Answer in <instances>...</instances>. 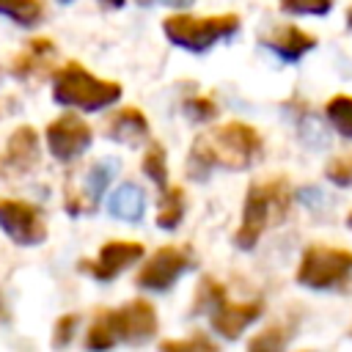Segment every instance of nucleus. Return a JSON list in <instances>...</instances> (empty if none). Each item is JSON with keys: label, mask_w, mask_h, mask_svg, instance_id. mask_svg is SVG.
<instances>
[{"label": "nucleus", "mask_w": 352, "mask_h": 352, "mask_svg": "<svg viewBox=\"0 0 352 352\" xmlns=\"http://www.w3.org/2000/svg\"><path fill=\"white\" fill-rule=\"evenodd\" d=\"M143 256V245H138V242H107L102 250H99V256H96V261H82L80 267L88 272V275H94V278H99V280H110V278H116L121 270H126L129 264H135L138 258Z\"/></svg>", "instance_id": "10"}, {"label": "nucleus", "mask_w": 352, "mask_h": 352, "mask_svg": "<svg viewBox=\"0 0 352 352\" xmlns=\"http://www.w3.org/2000/svg\"><path fill=\"white\" fill-rule=\"evenodd\" d=\"M143 170L157 182V184H165L168 179V168H165V151L160 143H151L148 151L143 154Z\"/></svg>", "instance_id": "21"}, {"label": "nucleus", "mask_w": 352, "mask_h": 352, "mask_svg": "<svg viewBox=\"0 0 352 352\" xmlns=\"http://www.w3.org/2000/svg\"><path fill=\"white\" fill-rule=\"evenodd\" d=\"M352 272V253L344 248H327L314 245L302 253V261L297 267V280L308 289H330L341 283Z\"/></svg>", "instance_id": "5"}, {"label": "nucleus", "mask_w": 352, "mask_h": 352, "mask_svg": "<svg viewBox=\"0 0 352 352\" xmlns=\"http://www.w3.org/2000/svg\"><path fill=\"white\" fill-rule=\"evenodd\" d=\"M346 19H349V28H352V8H349V14H346Z\"/></svg>", "instance_id": "29"}, {"label": "nucleus", "mask_w": 352, "mask_h": 352, "mask_svg": "<svg viewBox=\"0 0 352 352\" xmlns=\"http://www.w3.org/2000/svg\"><path fill=\"white\" fill-rule=\"evenodd\" d=\"M162 349L170 352H184V349H201V352H212L214 344L209 338H187V341H162Z\"/></svg>", "instance_id": "25"}, {"label": "nucleus", "mask_w": 352, "mask_h": 352, "mask_svg": "<svg viewBox=\"0 0 352 352\" xmlns=\"http://www.w3.org/2000/svg\"><path fill=\"white\" fill-rule=\"evenodd\" d=\"M104 3H110V6H121L124 0H104Z\"/></svg>", "instance_id": "28"}, {"label": "nucleus", "mask_w": 352, "mask_h": 352, "mask_svg": "<svg viewBox=\"0 0 352 352\" xmlns=\"http://www.w3.org/2000/svg\"><path fill=\"white\" fill-rule=\"evenodd\" d=\"M187 110L195 116V118H209V116H214V102L212 99H190L187 102Z\"/></svg>", "instance_id": "27"}, {"label": "nucleus", "mask_w": 352, "mask_h": 352, "mask_svg": "<svg viewBox=\"0 0 352 352\" xmlns=\"http://www.w3.org/2000/svg\"><path fill=\"white\" fill-rule=\"evenodd\" d=\"M327 118L341 135L352 138V96H333L327 102Z\"/></svg>", "instance_id": "19"}, {"label": "nucleus", "mask_w": 352, "mask_h": 352, "mask_svg": "<svg viewBox=\"0 0 352 352\" xmlns=\"http://www.w3.org/2000/svg\"><path fill=\"white\" fill-rule=\"evenodd\" d=\"M146 132H148V121H146L143 113L135 110V107L118 110V113L110 118V124H107V135H110L113 140H118V143H126V146L140 143V140L146 138Z\"/></svg>", "instance_id": "13"}, {"label": "nucleus", "mask_w": 352, "mask_h": 352, "mask_svg": "<svg viewBox=\"0 0 352 352\" xmlns=\"http://www.w3.org/2000/svg\"><path fill=\"white\" fill-rule=\"evenodd\" d=\"M55 102L69 104V107H80V110H99L113 104L121 96V85L110 82V80H99L94 77L85 66L80 63H66L58 74H55V88H52Z\"/></svg>", "instance_id": "3"}, {"label": "nucleus", "mask_w": 352, "mask_h": 352, "mask_svg": "<svg viewBox=\"0 0 352 352\" xmlns=\"http://www.w3.org/2000/svg\"><path fill=\"white\" fill-rule=\"evenodd\" d=\"M333 0H280V8L289 14H324Z\"/></svg>", "instance_id": "23"}, {"label": "nucleus", "mask_w": 352, "mask_h": 352, "mask_svg": "<svg viewBox=\"0 0 352 352\" xmlns=\"http://www.w3.org/2000/svg\"><path fill=\"white\" fill-rule=\"evenodd\" d=\"M91 143V129L77 116H60L47 126V146L58 160H74Z\"/></svg>", "instance_id": "8"}, {"label": "nucleus", "mask_w": 352, "mask_h": 352, "mask_svg": "<svg viewBox=\"0 0 352 352\" xmlns=\"http://www.w3.org/2000/svg\"><path fill=\"white\" fill-rule=\"evenodd\" d=\"M239 28V16L236 14H220V16H168L162 22L165 36L184 50L201 52L206 47H212L214 41L231 36Z\"/></svg>", "instance_id": "4"}, {"label": "nucleus", "mask_w": 352, "mask_h": 352, "mask_svg": "<svg viewBox=\"0 0 352 352\" xmlns=\"http://www.w3.org/2000/svg\"><path fill=\"white\" fill-rule=\"evenodd\" d=\"M110 214L113 217H121V220H140L143 217V209H146V195L140 187L135 184H121L113 195H110V204H107Z\"/></svg>", "instance_id": "15"}, {"label": "nucleus", "mask_w": 352, "mask_h": 352, "mask_svg": "<svg viewBox=\"0 0 352 352\" xmlns=\"http://www.w3.org/2000/svg\"><path fill=\"white\" fill-rule=\"evenodd\" d=\"M190 267V256L179 248H160L138 272V283L146 289H168L184 270Z\"/></svg>", "instance_id": "9"}, {"label": "nucleus", "mask_w": 352, "mask_h": 352, "mask_svg": "<svg viewBox=\"0 0 352 352\" xmlns=\"http://www.w3.org/2000/svg\"><path fill=\"white\" fill-rule=\"evenodd\" d=\"M258 314H261V302H228L223 297L212 308V327L226 338H236Z\"/></svg>", "instance_id": "11"}, {"label": "nucleus", "mask_w": 352, "mask_h": 352, "mask_svg": "<svg viewBox=\"0 0 352 352\" xmlns=\"http://www.w3.org/2000/svg\"><path fill=\"white\" fill-rule=\"evenodd\" d=\"M104 316H107L116 338L129 341V344L146 341L157 330V314L146 300H132L129 305H124L118 311H107Z\"/></svg>", "instance_id": "7"}, {"label": "nucleus", "mask_w": 352, "mask_h": 352, "mask_svg": "<svg viewBox=\"0 0 352 352\" xmlns=\"http://www.w3.org/2000/svg\"><path fill=\"white\" fill-rule=\"evenodd\" d=\"M184 214V192L182 187H170L162 201H160V214H157V226L160 228H176L179 220Z\"/></svg>", "instance_id": "17"}, {"label": "nucleus", "mask_w": 352, "mask_h": 352, "mask_svg": "<svg viewBox=\"0 0 352 352\" xmlns=\"http://www.w3.org/2000/svg\"><path fill=\"white\" fill-rule=\"evenodd\" d=\"M74 324H77V316H74V314L60 316V319H58V324H55V338H52V341H55L58 346H60V344H66V341H69V336H72V327H74Z\"/></svg>", "instance_id": "26"}, {"label": "nucleus", "mask_w": 352, "mask_h": 352, "mask_svg": "<svg viewBox=\"0 0 352 352\" xmlns=\"http://www.w3.org/2000/svg\"><path fill=\"white\" fill-rule=\"evenodd\" d=\"M41 3L38 0H0V14L11 16L19 25H36L41 19Z\"/></svg>", "instance_id": "18"}, {"label": "nucleus", "mask_w": 352, "mask_h": 352, "mask_svg": "<svg viewBox=\"0 0 352 352\" xmlns=\"http://www.w3.org/2000/svg\"><path fill=\"white\" fill-rule=\"evenodd\" d=\"M116 341H118V338H116V333H113L107 316L102 314V316L91 324V330H88V346H91V349H107V346H113Z\"/></svg>", "instance_id": "22"}, {"label": "nucleus", "mask_w": 352, "mask_h": 352, "mask_svg": "<svg viewBox=\"0 0 352 352\" xmlns=\"http://www.w3.org/2000/svg\"><path fill=\"white\" fill-rule=\"evenodd\" d=\"M50 55H52V41H47V38H36V41H28V50L14 60V74H19V77H28V74H33V72H38L47 60H50Z\"/></svg>", "instance_id": "16"}, {"label": "nucleus", "mask_w": 352, "mask_h": 352, "mask_svg": "<svg viewBox=\"0 0 352 352\" xmlns=\"http://www.w3.org/2000/svg\"><path fill=\"white\" fill-rule=\"evenodd\" d=\"M327 176H330V182H336V184H352V157L333 160V162L327 165Z\"/></svg>", "instance_id": "24"}, {"label": "nucleus", "mask_w": 352, "mask_h": 352, "mask_svg": "<svg viewBox=\"0 0 352 352\" xmlns=\"http://www.w3.org/2000/svg\"><path fill=\"white\" fill-rule=\"evenodd\" d=\"M0 228L16 242V245H38L47 236V226L41 212L33 204L3 198L0 201Z\"/></svg>", "instance_id": "6"}, {"label": "nucleus", "mask_w": 352, "mask_h": 352, "mask_svg": "<svg viewBox=\"0 0 352 352\" xmlns=\"http://www.w3.org/2000/svg\"><path fill=\"white\" fill-rule=\"evenodd\" d=\"M267 44H270V50H275L283 60H297V58L305 55L316 41H314L311 33H305V30H300V28H294V25H286V28H280L278 33H272V36L267 38Z\"/></svg>", "instance_id": "14"}, {"label": "nucleus", "mask_w": 352, "mask_h": 352, "mask_svg": "<svg viewBox=\"0 0 352 352\" xmlns=\"http://www.w3.org/2000/svg\"><path fill=\"white\" fill-rule=\"evenodd\" d=\"M289 209V184L286 179H270L261 184H253L245 198V212L242 223L236 231V245L239 248H253L261 236V231L275 220H280Z\"/></svg>", "instance_id": "2"}, {"label": "nucleus", "mask_w": 352, "mask_h": 352, "mask_svg": "<svg viewBox=\"0 0 352 352\" xmlns=\"http://www.w3.org/2000/svg\"><path fill=\"white\" fill-rule=\"evenodd\" d=\"M110 176H113V165H110V162H99V165H94V168L88 170V176H85V190H88V192H85V195H88L91 206H94V201L104 192Z\"/></svg>", "instance_id": "20"}, {"label": "nucleus", "mask_w": 352, "mask_h": 352, "mask_svg": "<svg viewBox=\"0 0 352 352\" xmlns=\"http://www.w3.org/2000/svg\"><path fill=\"white\" fill-rule=\"evenodd\" d=\"M3 162L8 170L14 173H28L38 165V138L36 129L30 126H19L16 132H11L8 143H6V154Z\"/></svg>", "instance_id": "12"}, {"label": "nucleus", "mask_w": 352, "mask_h": 352, "mask_svg": "<svg viewBox=\"0 0 352 352\" xmlns=\"http://www.w3.org/2000/svg\"><path fill=\"white\" fill-rule=\"evenodd\" d=\"M349 226H352V214H349Z\"/></svg>", "instance_id": "30"}, {"label": "nucleus", "mask_w": 352, "mask_h": 352, "mask_svg": "<svg viewBox=\"0 0 352 352\" xmlns=\"http://www.w3.org/2000/svg\"><path fill=\"white\" fill-rule=\"evenodd\" d=\"M258 151V135L253 126L242 121H231L214 126L195 138L192 143V162L198 168H248Z\"/></svg>", "instance_id": "1"}]
</instances>
